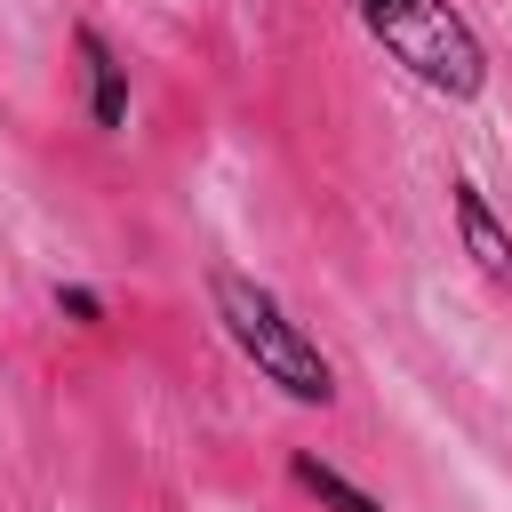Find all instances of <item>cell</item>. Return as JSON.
Here are the masks:
<instances>
[{
  "instance_id": "6da1fadb",
  "label": "cell",
  "mask_w": 512,
  "mask_h": 512,
  "mask_svg": "<svg viewBox=\"0 0 512 512\" xmlns=\"http://www.w3.org/2000/svg\"><path fill=\"white\" fill-rule=\"evenodd\" d=\"M208 320L224 328V344L256 368V384H272L288 408L328 416L344 400V376L328 360V344L288 312V296L272 280H256L248 264H208Z\"/></svg>"
},
{
  "instance_id": "7a4b0ae2",
  "label": "cell",
  "mask_w": 512,
  "mask_h": 512,
  "mask_svg": "<svg viewBox=\"0 0 512 512\" xmlns=\"http://www.w3.org/2000/svg\"><path fill=\"white\" fill-rule=\"evenodd\" d=\"M344 8L384 48V64H400L424 96H440V104H480L488 96L496 64H488L480 24L456 0H344Z\"/></svg>"
},
{
  "instance_id": "3957f363",
  "label": "cell",
  "mask_w": 512,
  "mask_h": 512,
  "mask_svg": "<svg viewBox=\"0 0 512 512\" xmlns=\"http://www.w3.org/2000/svg\"><path fill=\"white\" fill-rule=\"evenodd\" d=\"M72 80H80V120L96 136H120L128 128V56L112 48V32L96 16H72Z\"/></svg>"
},
{
  "instance_id": "277c9868",
  "label": "cell",
  "mask_w": 512,
  "mask_h": 512,
  "mask_svg": "<svg viewBox=\"0 0 512 512\" xmlns=\"http://www.w3.org/2000/svg\"><path fill=\"white\" fill-rule=\"evenodd\" d=\"M448 232H456L464 264H472L488 288H512V224L496 216V200H488L472 176H448Z\"/></svg>"
},
{
  "instance_id": "5b68a950",
  "label": "cell",
  "mask_w": 512,
  "mask_h": 512,
  "mask_svg": "<svg viewBox=\"0 0 512 512\" xmlns=\"http://www.w3.org/2000/svg\"><path fill=\"white\" fill-rule=\"evenodd\" d=\"M288 488L296 496H312L320 512H384V496H368L352 472H336L328 456H312V448H288Z\"/></svg>"
},
{
  "instance_id": "8992f818",
  "label": "cell",
  "mask_w": 512,
  "mask_h": 512,
  "mask_svg": "<svg viewBox=\"0 0 512 512\" xmlns=\"http://www.w3.org/2000/svg\"><path fill=\"white\" fill-rule=\"evenodd\" d=\"M48 304H56V320H72V328H104V320H112L104 288H88V280H56Z\"/></svg>"
}]
</instances>
